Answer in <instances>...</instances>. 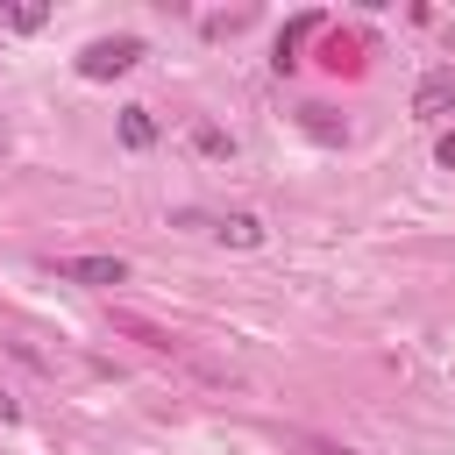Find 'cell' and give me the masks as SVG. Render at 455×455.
<instances>
[{
    "instance_id": "9c48e42d",
    "label": "cell",
    "mask_w": 455,
    "mask_h": 455,
    "mask_svg": "<svg viewBox=\"0 0 455 455\" xmlns=\"http://www.w3.org/2000/svg\"><path fill=\"white\" fill-rule=\"evenodd\" d=\"M192 149H199V156H235V135H220V128H192Z\"/></svg>"
},
{
    "instance_id": "277c9868",
    "label": "cell",
    "mask_w": 455,
    "mask_h": 455,
    "mask_svg": "<svg viewBox=\"0 0 455 455\" xmlns=\"http://www.w3.org/2000/svg\"><path fill=\"white\" fill-rule=\"evenodd\" d=\"M213 235H220L228 249H256V242H263V220H256V213H220Z\"/></svg>"
},
{
    "instance_id": "3957f363",
    "label": "cell",
    "mask_w": 455,
    "mask_h": 455,
    "mask_svg": "<svg viewBox=\"0 0 455 455\" xmlns=\"http://www.w3.org/2000/svg\"><path fill=\"white\" fill-rule=\"evenodd\" d=\"M412 114H419V121H448V114H455V64H434V71L412 85Z\"/></svg>"
},
{
    "instance_id": "6da1fadb",
    "label": "cell",
    "mask_w": 455,
    "mask_h": 455,
    "mask_svg": "<svg viewBox=\"0 0 455 455\" xmlns=\"http://www.w3.org/2000/svg\"><path fill=\"white\" fill-rule=\"evenodd\" d=\"M142 64V36H100V43H85L78 50V78H121V71H135Z\"/></svg>"
},
{
    "instance_id": "5b68a950",
    "label": "cell",
    "mask_w": 455,
    "mask_h": 455,
    "mask_svg": "<svg viewBox=\"0 0 455 455\" xmlns=\"http://www.w3.org/2000/svg\"><path fill=\"white\" fill-rule=\"evenodd\" d=\"M306 36H320V14H299V21L277 36V71H291V64H299V43H306Z\"/></svg>"
},
{
    "instance_id": "52a82bcc",
    "label": "cell",
    "mask_w": 455,
    "mask_h": 455,
    "mask_svg": "<svg viewBox=\"0 0 455 455\" xmlns=\"http://www.w3.org/2000/svg\"><path fill=\"white\" fill-rule=\"evenodd\" d=\"M306 135H313V142H327V149H334V142H348V128L334 121V107H306Z\"/></svg>"
},
{
    "instance_id": "7a4b0ae2",
    "label": "cell",
    "mask_w": 455,
    "mask_h": 455,
    "mask_svg": "<svg viewBox=\"0 0 455 455\" xmlns=\"http://www.w3.org/2000/svg\"><path fill=\"white\" fill-rule=\"evenodd\" d=\"M50 270H57L64 284H85V291L128 284V263H121V256H50Z\"/></svg>"
},
{
    "instance_id": "8992f818",
    "label": "cell",
    "mask_w": 455,
    "mask_h": 455,
    "mask_svg": "<svg viewBox=\"0 0 455 455\" xmlns=\"http://www.w3.org/2000/svg\"><path fill=\"white\" fill-rule=\"evenodd\" d=\"M149 142H156L149 107H121V149H149Z\"/></svg>"
},
{
    "instance_id": "ba28073f",
    "label": "cell",
    "mask_w": 455,
    "mask_h": 455,
    "mask_svg": "<svg viewBox=\"0 0 455 455\" xmlns=\"http://www.w3.org/2000/svg\"><path fill=\"white\" fill-rule=\"evenodd\" d=\"M0 21H7L14 36H36V28L50 21V7H0Z\"/></svg>"
},
{
    "instance_id": "8fae6325",
    "label": "cell",
    "mask_w": 455,
    "mask_h": 455,
    "mask_svg": "<svg viewBox=\"0 0 455 455\" xmlns=\"http://www.w3.org/2000/svg\"><path fill=\"white\" fill-rule=\"evenodd\" d=\"M14 412H21V405H14V398H7V391H0V419H14Z\"/></svg>"
},
{
    "instance_id": "30bf717a",
    "label": "cell",
    "mask_w": 455,
    "mask_h": 455,
    "mask_svg": "<svg viewBox=\"0 0 455 455\" xmlns=\"http://www.w3.org/2000/svg\"><path fill=\"white\" fill-rule=\"evenodd\" d=\"M434 164H441V171H455V128H448V135L434 142Z\"/></svg>"
}]
</instances>
